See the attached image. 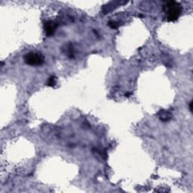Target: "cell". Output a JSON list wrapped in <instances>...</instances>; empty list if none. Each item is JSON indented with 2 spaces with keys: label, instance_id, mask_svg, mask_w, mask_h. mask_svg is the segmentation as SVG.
Instances as JSON below:
<instances>
[{
  "label": "cell",
  "instance_id": "1",
  "mask_svg": "<svg viewBox=\"0 0 193 193\" xmlns=\"http://www.w3.org/2000/svg\"><path fill=\"white\" fill-rule=\"evenodd\" d=\"M182 8L177 2H169L166 5L167 18L169 21H175L180 16Z\"/></svg>",
  "mask_w": 193,
  "mask_h": 193
},
{
  "label": "cell",
  "instance_id": "2",
  "mask_svg": "<svg viewBox=\"0 0 193 193\" xmlns=\"http://www.w3.org/2000/svg\"><path fill=\"white\" fill-rule=\"evenodd\" d=\"M26 64L31 66H38L43 64L44 57L39 53L30 52L24 57Z\"/></svg>",
  "mask_w": 193,
  "mask_h": 193
},
{
  "label": "cell",
  "instance_id": "4",
  "mask_svg": "<svg viewBox=\"0 0 193 193\" xmlns=\"http://www.w3.org/2000/svg\"><path fill=\"white\" fill-rule=\"evenodd\" d=\"M158 115H159L160 119L163 121H169V120L172 118V115H171L170 112H168V111H165V110H161V111H160Z\"/></svg>",
  "mask_w": 193,
  "mask_h": 193
},
{
  "label": "cell",
  "instance_id": "5",
  "mask_svg": "<svg viewBox=\"0 0 193 193\" xmlns=\"http://www.w3.org/2000/svg\"><path fill=\"white\" fill-rule=\"evenodd\" d=\"M48 86H54L56 84V78L54 76H51L48 78Z\"/></svg>",
  "mask_w": 193,
  "mask_h": 193
},
{
  "label": "cell",
  "instance_id": "6",
  "mask_svg": "<svg viewBox=\"0 0 193 193\" xmlns=\"http://www.w3.org/2000/svg\"><path fill=\"white\" fill-rule=\"evenodd\" d=\"M109 26L111 28H112V29H116V28H118V25L117 24V23L115 22H110L109 24Z\"/></svg>",
  "mask_w": 193,
  "mask_h": 193
},
{
  "label": "cell",
  "instance_id": "3",
  "mask_svg": "<svg viewBox=\"0 0 193 193\" xmlns=\"http://www.w3.org/2000/svg\"><path fill=\"white\" fill-rule=\"evenodd\" d=\"M57 24L52 22V21H47V22L45 23V25H44V28H45V33H46V35L49 36V35H51L54 34V33L55 32L57 29Z\"/></svg>",
  "mask_w": 193,
  "mask_h": 193
},
{
  "label": "cell",
  "instance_id": "7",
  "mask_svg": "<svg viewBox=\"0 0 193 193\" xmlns=\"http://www.w3.org/2000/svg\"><path fill=\"white\" fill-rule=\"evenodd\" d=\"M189 109H190V110H191V111H192V101H191V102H190Z\"/></svg>",
  "mask_w": 193,
  "mask_h": 193
}]
</instances>
